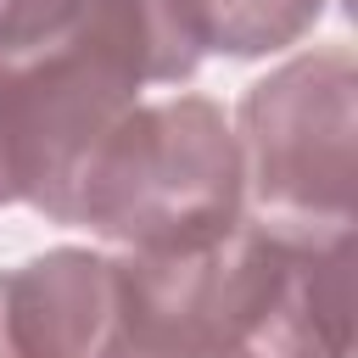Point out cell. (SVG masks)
<instances>
[{"label":"cell","mask_w":358,"mask_h":358,"mask_svg":"<svg viewBox=\"0 0 358 358\" xmlns=\"http://www.w3.org/2000/svg\"><path fill=\"white\" fill-rule=\"evenodd\" d=\"M50 218L90 224L134 257L213 246L241 224V151L196 95L134 106L90 145Z\"/></svg>","instance_id":"cell-2"},{"label":"cell","mask_w":358,"mask_h":358,"mask_svg":"<svg viewBox=\"0 0 358 358\" xmlns=\"http://www.w3.org/2000/svg\"><path fill=\"white\" fill-rule=\"evenodd\" d=\"M117 268L90 252H50L0 274V358H106Z\"/></svg>","instance_id":"cell-4"},{"label":"cell","mask_w":358,"mask_h":358,"mask_svg":"<svg viewBox=\"0 0 358 358\" xmlns=\"http://www.w3.org/2000/svg\"><path fill=\"white\" fill-rule=\"evenodd\" d=\"M185 22L201 50H229V56H257L274 45H291L313 17L319 0H179Z\"/></svg>","instance_id":"cell-5"},{"label":"cell","mask_w":358,"mask_h":358,"mask_svg":"<svg viewBox=\"0 0 358 358\" xmlns=\"http://www.w3.org/2000/svg\"><path fill=\"white\" fill-rule=\"evenodd\" d=\"M241 190L263 229L330 241L352 224V56L324 50L280 67L246 95Z\"/></svg>","instance_id":"cell-3"},{"label":"cell","mask_w":358,"mask_h":358,"mask_svg":"<svg viewBox=\"0 0 358 358\" xmlns=\"http://www.w3.org/2000/svg\"><path fill=\"white\" fill-rule=\"evenodd\" d=\"M0 6H6V0H0Z\"/></svg>","instance_id":"cell-7"},{"label":"cell","mask_w":358,"mask_h":358,"mask_svg":"<svg viewBox=\"0 0 358 358\" xmlns=\"http://www.w3.org/2000/svg\"><path fill=\"white\" fill-rule=\"evenodd\" d=\"M347 235L235 224L224 241L117 268L106 358H347Z\"/></svg>","instance_id":"cell-1"},{"label":"cell","mask_w":358,"mask_h":358,"mask_svg":"<svg viewBox=\"0 0 358 358\" xmlns=\"http://www.w3.org/2000/svg\"><path fill=\"white\" fill-rule=\"evenodd\" d=\"M0 201H11V190H6V173H0Z\"/></svg>","instance_id":"cell-6"}]
</instances>
